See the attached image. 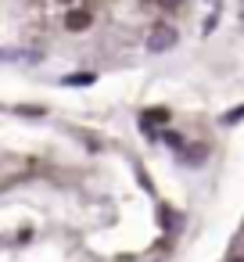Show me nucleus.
I'll return each mask as SVG.
<instances>
[{"label": "nucleus", "instance_id": "f257e3e1", "mask_svg": "<svg viewBox=\"0 0 244 262\" xmlns=\"http://www.w3.org/2000/svg\"><path fill=\"white\" fill-rule=\"evenodd\" d=\"M172 43H176V29H169V26H154L147 36V51H169Z\"/></svg>", "mask_w": 244, "mask_h": 262}, {"label": "nucleus", "instance_id": "f03ea898", "mask_svg": "<svg viewBox=\"0 0 244 262\" xmlns=\"http://www.w3.org/2000/svg\"><path fill=\"white\" fill-rule=\"evenodd\" d=\"M65 22H69V29H86V26H90V15H86V11H79V15H76V11H72Z\"/></svg>", "mask_w": 244, "mask_h": 262}, {"label": "nucleus", "instance_id": "7ed1b4c3", "mask_svg": "<svg viewBox=\"0 0 244 262\" xmlns=\"http://www.w3.org/2000/svg\"><path fill=\"white\" fill-rule=\"evenodd\" d=\"M165 119H169V112L165 108H154V112L144 115V129H151V122H165Z\"/></svg>", "mask_w": 244, "mask_h": 262}, {"label": "nucleus", "instance_id": "20e7f679", "mask_svg": "<svg viewBox=\"0 0 244 262\" xmlns=\"http://www.w3.org/2000/svg\"><path fill=\"white\" fill-rule=\"evenodd\" d=\"M237 119H244V108H233V112H226V115H223V122H226V126H233Z\"/></svg>", "mask_w": 244, "mask_h": 262}, {"label": "nucleus", "instance_id": "39448f33", "mask_svg": "<svg viewBox=\"0 0 244 262\" xmlns=\"http://www.w3.org/2000/svg\"><path fill=\"white\" fill-rule=\"evenodd\" d=\"M165 144H172V147H183V140H180V133H165Z\"/></svg>", "mask_w": 244, "mask_h": 262}, {"label": "nucleus", "instance_id": "423d86ee", "mask_svg": "<svg viewBox=\"0 0 244 262\" xmlns=\"http://www.w3.org/2000/svg\"><path fill=\"white\" fill-rule=\"evenodd\" d=\"M162 8H180V0H158Z\"/></svg>", "mask_w": 244, "mask_h": 262}, {"label": "nucleus", "instance_id": "0eeeda50", "mask_svg": "<svg viewBox=\"0 0 244 262\" xmlns=\"http://www.w3.org/2000/svg\"><path fill=\"white\" fill-rule=\"evenodd\" d=\"M230 262H244V258H230Z\"/></svg>", "mask_w": 244, "mask_h": 262}]
</instances>
